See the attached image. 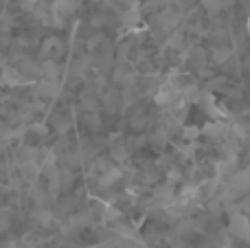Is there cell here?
Here are the masks:
<instances>
[{
    "label": "cell",
    "mask_w": 250,
    "mask_h": 248,
    "mask_svg": "<svg viewBox=\"0 0 250 248\" xmlns=\"http://www.w3.org/2000/svg\"><path fill=\"white\" fill-rule=\"evenodd\" d=\"M229 231L242 242H250V218L246 213H233L229 220Z\"/></svg>",
    "instance_id": "6da1fadb"
},
{
    "label": "cell",
    "mask_w": 250,
    "mask_h": 248,
    "mask_svg": "<svg viewBox=\"0 0 250 248\" xmlns=\"http://www.w3.org/2000/svg\"><path fill=\"white\" fill-rule=\"evenodd\" d=\"M229 191L233 193V196H244V193L250 191V169H239L230 176Z\"/></svg>",
    "instance_id": "7a4b0ae2"
},
{
    "label": "cell",
    "mask_w": 250,
    "mask_h": 248,
    "mask_svg": "<svg viewBox=\"0 0 250 248\" xmlns=\"http://www.w3.org/2000/svg\"><path fill=\"white\" fill-rule=\"evenodd\" d=\"M77 7H79L77 0H53V13H57L62 18L73 16L77 11Z\"/></svg>",
    "instance_id": "3957f363"
},
{
    "label": "cell",
    "mask_w": 250,
    "mask_h": 248,
    "mask_svg": "<svg viewBox=\"0 0 250 248\" xmlns=\"http://www.w3.org/2000/svg\"><path fill=\"white\" fill-rule=\"evenodd\" d=\"M176 97H178V92L173 90L171 86H163L158 92H156V103H158L160 108H169V105L176 101Z\"/></svg>",
    "instance_id": "277c9868"
},
{
    "label": "cell",
    "mask_w": 250,
    "mask_h": 248,
    "mask_svg": "<svg viewBox=\"0 0 250 248\" xmlns=\"http://www.w3.org/2000/svg\"><path fill=\"white\" fill-rule=\"evenodd\" d=\"M38 92L42 97H57L60 95V83H57V79H48V77H44L42 82L38 83Z\"/></svg>",
    "instance_id": "5b68a950"
},
{
    "label": "cell",
    "mask_w": 250,
    "mask_h": 248,
    "mask_svg": "<svg viewBox=\"0 0 250 248\" xmlns=\"http://www.w3.org/2000/svg\"><path fill=\"white\" fill-rule=\"evenodd\" d=\"M138 22H141V9H138V4H134V7H129V9H123V24L127 26V29L136 26Z\"/></svg>",
    "instance_id": "8992f818"
},
{
    "label": "cell",
    "mask_w": 250,
    "mask_h": 248,
    "mask_svg": "<svg viewBox=\"0 0 250 248\" xmlns=\"http://www.w3.org/2000/svg\"><path fill=\"white\" fill-rule=\"evenodd\" d=\"M119 178H121V171H119L117 167H110V169H105L104 174H101L99 185H101V187H112Z\"/></svg>",
    "instance_id": "52a82bcc"
},
{
    "label": "cell",
    "mask_w": 250,
    "mask_h": 248,
    "mask_svg": "<svg viewBox=\"0 0 250 248\" xmlns=\"http://www.w3.org/2000/svg\"><path fill=\"white\" fill-rule=\"evenodd\" d=\"M222 132H224V125H222V123H217V121H213V123H208V125L202 127V134L204 136H220Z\"/></svg>",
    "instance_id": "ba28073f"
},
{
    "label": "cell",
    "mask_w": 250,
    "mask_h": 248,
    "mask_svg": "<svg viewBox=\"0 0 250 248\" xmlns=\"http://www.w3.org/2000/svg\"><path fill=\"white\" fill-rule=\"evenodd\" d=\"M202 7L207 9V11H211V13H217L224 4H222V0H202Z\"/></svg>",
    "instance_id": "9c48e42d"
},
{
    "label": "cell",
    "mask_w": 250,
    "mask_h": 248,
    "mask_svg": "<svg viewBox=\"0 0 250 248\" xmlns=\"http://www.w3.org/2000/svg\"><path fill=\"white\" fill-rule=\"evenodd\" d=\"M112 156L117 158V161H125V156H127V149H125V147H119V145H114V147H112Z\"/></svg>",
    "instance_id": "30bf717a"
},
{
    "label": "cell",
    "mask_w": 250,
    "mask_h": 248,
    "mask_svg": "<svg viewBox=\"0 0 250 248\" xmlns=\"http://www.w3.org/2000/svg\"><path fill=\"white\" fill-rule=\"evenodd\" d=\"M200 134H202V130H198V127H187L185 130V139H198Z\"/></svg>",
    "instance_id": "8fae6325"
},
{
    "label": "cell",
    "mask_w": 250,
    "mask_h": 248,
    "mask_svg": "<svg viewBox=\"0 0 250 248\" xmlns=\"http://www.w3.org/2000/svg\"><path fill=\"white\" fill-rule=\"evenodd\" d=\"M114 2H119L123 9H129V7H134V4H136V0H114Z\"/></svg>",
    "instance_id": "7c38bea8"
},
{
    "label": "cell",
    "mask_w": 250,
    "mask_h": 248,
    "mask_svg": "<svg viewBox=\"0 0 250 248\" xmlns=\"http://www.w3.org/2000/svg\"><path fill=\"white\" fill-rule=\"evenodd\" d=\"M215 62H226V60H229V51H217L215 53Z\"/></svg>",
    "instance_id": "4fadbf2b"
},
{
    "label": "cell",
    "mask_w": 250,
    "mask_h": 248,
    "mask_svg": "<svg viewBox=\"0 0 250 248\" xmlns=\"http://www.w3.org/2000/svg\"><path fill=\"white\" fill-rule=\"evenodd\" d=\"M22 7L31 9V7H33V0H22Z\"/></svg>",
    "instance_id": "5bb4252c"
},
{
    "label": "cell",
    "mask_w": 250,
    "mask_h": 248,
    "mask_svg": "<svg viewBox=\"0 0 250 248\" xmlns=\"http://www.w3.org/2000/svg\"><path fill=\"white\" fill-rule=\"evenodd\" d=\"M246 31L250 33V18H248V22H246Z\"/></svg>",
    "instance_id": "9a60e30c"
},
{
    "label": "cell",
    "mask_w": 250,
    "mask_h": 248,
    "mask_svg": "<svg viewBox=\"0 0 250 248\" xmlns=\"http://www.w3.org/2000/svg\"><path fill=\"white\" fill-rule=\"evenodd\" d=\"M248 158H250V152H248Z\"/></svg>",
    "instance_id": "2e32d148"
},
{
    "label": "cell",
    "mask_w": 250,
    "mask_h": 248,
    "mask_svg": "<svg viewBox=\"0 0 250 248\" xmlns=\"http://www.w3.org/2000/svg\"><path fill=\"white\" fill-rule=\"evenodd\" d=\"M248 35H250V33H248Z\"/></svg>",
    "instance_id": "e0dca14e"
}]
</instances>
